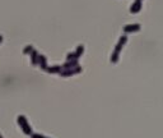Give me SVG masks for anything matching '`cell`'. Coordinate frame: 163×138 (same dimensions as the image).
<instances>
[{
    "label": "cell",
    "instance_id": "cell-1",
    "mask_svg": "<svg viewBox=\"0 0 163 138\" xmlns=\"http://www.w3.org/2000/svg\"><path fill=\"white\" fill-rule=\"evenodd\" d=\"M126 41H127V36H125V35H124V36H121L120 39H118L116 46H115L114 52H112V55H111V61H112V63H116V61L118 60V55H120V51H121V49H122V46L125 45Z\"/></svg>",
    "mask_w": 163,
    "mask_h": 138
},
{
    "label": "cell",
    "instance_id": "cell-2",
    "mask_svg": "<svg viewBox=\"0 0 163 138\" xmlns=\"http://www.w3.org/2000/svg\"><path fill=\"white\" fill-rule=\"evenodd\" d=\"M82 70V67H74V68H70V69H63L60 72L61 75H73V74H76Z\"/></svg>",
    "mask_w": 163,
    "mask_h": 138
},
{
    "label": "cell",
    "instance_id": "cell-3",
    "mask_svg": "<svg viewBox=\"0 0 163 138\" xmlns=\"http://www.w3.org/2000/svg\"><path fill=\"white\" fill-rule=\"evenodd\" d=\"M18 122H19V124H22L24 133L31 134V129H29V125H28V123H27V120H26L24 116H18Z\"/></svg>",
    "mask_w": 163,
    "mask_h": 138
},
{
    "label": "cell",
    "instance_id": "cell-4",
    "mask_svg": "<svg viewBox=\"0 0 163 138\" xmlns=\"http://www.w3.org/2000/svg\"><path fill=\"white\" fill-rule=\"evenodd\" d=\"M139 30H140V24L139 23H130V24H126L124 27V32H134Z\"/></svg>",
    "mask_w": 163,
    "mask_h": 138
},
{
    "label": "cell",
    "instance_id": "cell-5",
    "mask_svg": "<svg viewBox=\"0 0 163 138\" xmlns=\"http://www.w3.org/2000/svg\"><path fill=\"white\" fill-rule=\"evenodd\" d=\"M140 9H141V0H135L131 4V7H130V12L131 13H136V12H139Z\"/></svg>",
    "mask_w": 163,
    "mask_h": 138
},
{
    "label": "cell",
    "instance_id": "cell-6",
    "mask_svg": "<svg viewBox=\"0 0 163 138\" xmlns=\"http://www.w3.org/2000/svg\"><path fill=\"white\" fill-rule=\"evenodd\" d=\"M47 72H51V73H60L61 70H63V67L61 65H54V67H47L46 68Z\"/></svg>",
    "mask_w": 163,
    "mask_h": 138
},
{
    "label": "cell",
    "instance_id": "cell-7",
    "mask_svg": "<svg viewBox=\"0 0 163 138\" xmlns=\"http://www.w3.org/2000/svg\"><path fill=\"white\" fill-rule=\"evenodd\" d=\"M31 58H32V63H33V64H37L38 52L36 51V50H32V55H31Z\"/></svg>",
    "mask_w": 163,
    "mask_h": 138
},
{
    "label": "cell",
    "instance_id": "cell-8",
    "mask_svg": "<svg viewBox=\"0 0 163 138\" xmlns=\"http://www.w3.org/2000/svg\"><path fill=\"white\" fill-rule=\"evenodd\" d=\"M83 51H84V46H83V45H79V46H78V49H76L74 52H75L76 58H79V56H80V55L83 54Z\"/></svg>",
    "mask_w": 163,
    "mask_h": 138
},
{
    "label": "cell",
    "instance_id": "cell-9",
    "mask_svg": "<svg viewBox=\"0 0 163 138\" xmlns=\"http://www.w3.org/2000/svg\"><path fill=\"white\" fill-rule=\"evenodd\" d=\"M32 50H33V49H32V46H28V48L24 49V52H29V51H32Z\"/></svg>",
    "mask_w": 163,
    "mask_h": 138
},
{
    "label": "cell",
    "instance_id": "cell-10",
    "mask_svg": "<svg viewBox=\"0 0 163 138\" xmlns=\"http://www.w3.org/2000/svg\"><path fill=\"white\" fill-rule=\"evenodd\" d=\"M33 138H47V137H43L41 134H33Z\"/></svg>",
    "mask_w": 163,
    "mask_h": 138
}]
</instances>
